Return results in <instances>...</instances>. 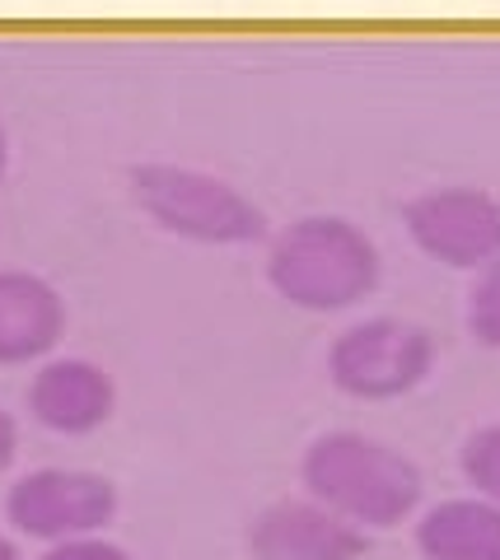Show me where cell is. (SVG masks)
<instances>
[{
    "label": "cell",
    "mask_w": 500,
    "mask_h": 560,
    "mask_svg": "<svg viewBox=\"0 0 500 560\" xmlns=\"http://www.w3.org/2000/svg\"><path fill=\"white\" fill-rule=\"evenodd\" d=\"M300 481L318 504L356 523L360 533H388L421 510V467L374 434H318L300 458Z\"/></svg>",
    "instance_id": "cell-1"
},
{
    "label": "cell",
    "mask_w": 500,
    "mask_h": 560,
    "mask_svg": "<svg viewBox=\"0 0 500 560\" xmlns=\"http://www.w3.org/2000/svg\"><path fill=\"white\" fill-rule=\"evenodd\" d=\"M267 280L286 304L337 313L360 304L379 285V248L360 224L341 215H309L271 238Z\"/></svg>",
    "instance_id": "cell-2"
},
{
    "label": "cell",
    "mask_w": 500,
    "mask_h": 560,
    "mask_svg": "<svg viewBox=\"0 0 500 560\" xmlns=\"http://www.w3.org/2000/svg\"><path fill=\"white\" fill-rule=\"evenodd\" d=\"M131 201L160 224V230L234 248V243H257L267 234V215L257 210L234 183L183 164H141L131 168Z\"/></svg>",
    "instance_id": "cell-3"
},
{
    "label": "cell",
    "mask_w": 500,
    "mask_h": 560,
    "mask_svg": "<svg viewBox=\"0 0 500 560\" xmlns=\"http://www.w3.org/2000/svg\"><path fill=\"white\" fill-rule=\"evenodd\" d=\"M435 370V337L407 318H365L327 346V374L347 397L388 401Z\"/></svg>",
    "instance_id": "cell-4"
},
{
    "label": "cell",
    "mask_w": 500,
    "mask_h": 560,
    "mask_svg": "<svg viewBox=\"0 0 500 560\" xmlns=\"http://www.w3.org/2000/svg\"><path fill=\"white\" fill-rule=\"evenodd\" d=\"M117 518V486L84 467H33L5 490V523L20 537L51 541L94 537Z\"/></svg>",
    "instance_id": "cell-5"
},
{
    "label": "cell",
    "mask_w": 500,
    "mask_h": 560,
    "mask_svg": "<svg viewBox=\"0 0 500 560\" xmlns=\"http://www.w3.org/2000/svg\"><path fill=\"white\" fill-rule=\"evenodd\" d=\"M411 243L458 271H481L500 257V201L481 187H430L411 197L407 210Z\"/></svg>",
    "instance_id": "cell-6"
},
{
    "label": "cell",
    "mask_w": 500,
    "mask_h": 560,
    "mask_svg": "<svg viewBox=\"0 0 500 560\" xmlns=\"http://www.w3.org/2000/svg\"><path fill=\"white\" fill-rule=\"evenodd\" d=\"M370 551V533L333 514L314 495L276 500L248 523L253 560H360Z\"/></svg>",
    "instance_id": "cell-7"
},
{
    "label": "cell",
    "mask_w": 500,
    "mask_h": 560,
    "mask_svg": "<svg viewBox=\"0 0 500 560\" xmlns=\"http://www.w3.org/2000/svg\"><path fill=\"white\" fill-rule=\"evenodd\" d=\"M24 407L43 430L66 434V440H80V434H94L113 420L117 383L94 360L57 355V360H43L38 370H33Z\"/></svg>",
    "instance_id": "cell-8"
},
{
    "label": "cell",
    "mask_w": 500,
    "mask_h": 560,
    "mask_svg": "<svg viewBox=\"0 0 500 560\" xmlns=\"http://www.w3.org/2000/svg\"><path fill=\"white\" fill-rule=\"evenodd\" d=\"M66 337L57 285L20 267H0V364H38Z\"/></svg>",
    "instance_id": "cell-9"
},
{
    "label": "cell",
    "mask_w": 500,
    "mask_h": 560,
    "mask_svg": "<svg viewBox=\"0 0 500 560\" xmlns=\"http://www.w3.org/2000/svg\"><path fill=\"white\" fill-rule=\"evenodd\" d=\"M417 551L426 560H500V504L481 495L430 504L417 523Z\"/></svg>",
    "instance_id": "cell-10"
},
{
    "label": "cell",
    "mask_w": 500,
    "mask_h": 560,
    "mask_svg": "<svg viewBox=\"0 0 500 560\" xmlns=\"http://www.w3.org/2000/svg\"><path fill=\"white\" fill-rule=\"evenodd\" d=\"M458 463H463V477H468V486L477 490V495L500 504V420L468 434Z\"/></svg>",
    "instance_id": "cell-11"
},
{
    "label": "cell",
    "mask_w": 500,
    "mask_h": 560,
    "mask_svg": "<svg viewBox=\"0 0 500 560\" xmlns=\"http://www.w3.org/2000/svg\"><path fill=\"white\" fill-rule=\"evenodd\" d=\"M468 331L481 346L500 350V257L477 271L468 290Z\"/></svg>",
    "instance_id": "cell-12"
},
{
    "label": "cell",
    "mask_w": 500,
    "mask_h": 560,
    "mask_svg": "<svg viewBox=\"0 0 500 560\" xmlns=\"http://www.w3.org/2000/svg\"><path fill=\"white\" fill-rule=\"evenodd\" d=\"M43 560H131L127 547H117L113 537H71V541H51V547L43 551Z\"/></svg>",
    "instance_id": "cell-13"
},
{
    "label": "cell",
    "mask_w": 500,
    "mask_h": 560,
    "mask_svg": "<svg viewBox=\"0 0 500 560\" xmlns=\"http://www.w3.org/2000/svg\"><path fill=\"white\" fill-rule=\"evenodd\" d=\"M14 458H20V425H14V416L0 407V477L14 467Z\"/></svg>",
    "instance_id": "cell-14"
},
{
    "label": "cell",
    "mask_w": 500,
    "mask_h": 560,
    "mask_svg": "<svg viewBox=\"0 0 500 560\" xmlns=\"http://www.w3.org/2000/svg\"><path fill=\"white\" fill-rule=\"evenodd\" d=\"M0 560H24L20 547H14V537L10 533H0Z\"/></svg>",
    "instance_id": "cell-15"
},
{
    "label": "cell",
    "mask_w": 500,
    "mask_h": 560,
    "mask_svg": "<svg viewBox=\"0 0 500 560\" xmlns=\"http://www.w3.org/2000/svg\"><path fill=\"white\" fill-rule=\"evenodd\" d=\"M5 168H10V136L0 127V178H5Z\"/></svg>",
    "instance_id": "cell-16"
}]
</instances>
